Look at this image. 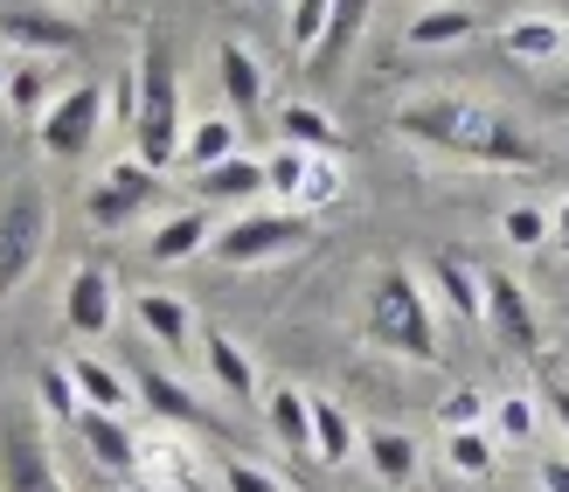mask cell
Returning <instances> with one entry per match:
<instances>
[{
  "mask_svg": "<svg viewBox=\"0 0 569 492\" xmlns=\"http://www.w3.org/2000/svg\"><path fill=\"white\" fill-rule=\"evenodd\" d=\"M396 132L431 147L445 160H466V167H500V173H521V167H542V147L507 119L493 104H472V98H410L396 111Z\"/></svg>",
  "mask_w": 569,
  "mask_h": 492,
  "instance_id": "cell-1",
  "label": "cell"
},
{
  "mask_svg": "<svg viewBox=\"0 0 569 492\" xmlns=\"http://www.w3.org/2000/svg\"><path fill=\"white\" fill-rule=\"evenodd\" d=\"M361 333L403 354L417 368H438L445 361V340H438V305H431V284H423L410 264H382L368 278V312H361Z\"/></svg>",
  "mask_w": 569,
  "mask_h": 492,
  "instance_id": "cell-2",
  "label": "cell"
},
{
  "mask_svg": "<svg viewBox=\"0 0 569 492\" xmlns=\"http://www.w3.org/2000/svg\"><path fill=\"white\" fill-rule=\"evenodd\" d=\"M139 111H132V153L153 173H167L181 160V63H174V36L167 28H147L139 36Z\"/></svg>",
  "mask_w": 569,
  "mask_h": 492,
  "instance_id": "cell-3",
  "label": "cell"
},
{
  "mask_svg": "<svg viewBox=\"0 0 569 492\" xmlns=\"http://www.w3.org/2000/svg\"><path fill=\"white\" fill-rule=\"evenodd\" d=\"M49 229H56V209H49V194L36 181H21L8 201H0V305L36 278L42 250H49Z\"/></svg>",
  "mask_w": 569,
  "mask_h": 492,
  "instance_id": "cell-4",
  "label": "cell"
},
{
  "mask_svg": "<svg viewBox=\"0 0 569 492\" xmlns=\"http://www.w3.org/2000/svg\"><path fill=\"white\" fill-rule=\"evenodd\" d=\"M312 243V215L299 209H243L237 222H222L216 237H209V257H222V264H278V257H292Z\"/></svg>",
  "mask_w": 569,
  "mask_h": 492,
  "instance_id": "cell-5",
  "label": "cell"
},
{
  "mask_svg": "<svg viewBox=\"0 0 569 492\" xmlns=\"http://www.w3.org/2000/svg\"><path fill=\"white\" fill-rule=\"evenodd\" d=\"M104 125H111V83L83 77V83H70V91L42 111L36 139H42V153H49V160H83V153L98 147V132H104Z\"/></svg>",
  "mask_w": 569,
  "mask_h": 492,
  "instance_id": "cell-6",
  "label": "cell"
},
{
  "mask_svg": "<svg viewBox=\"0 0 569 492\" xmlns=\"http://www.w3.org/2000/svg\"><path fill=\"white\" fill-rule=\"evenodd\" d=\"M153 194H160V173L139 160V153H126V160L104 167V181L91 194H83V215H91L98 229H132L139 215L153 209Z\"/></svg>",
  "mask_w": 569,
  "mask_h": 492,
  "instance_id": "cell-7",
  "label": "cell"
},
{
  "mask_svg": "<svg viewBox=\"0 0 569 492\" xmlns=\"http://www.w3.org/2000/svg\"><path fill=\"white\" fill-rule=\"evenodd\" d=\"M487 327L493 340L507 347V354H521V361H542V312H535L528 299V284L521 278H507V271H487Z\"/></svg>",
  "mask_w": 569,
  "mask_h": 492,
  "instance_id": "cell-8",
  "label": "cell"
},
{
  "mask_svg": "<svg viewBox=\"0 0 569 492\" xmlns=\"http://www.w3.org/2000/svg\"><path fill=\"white\" fill-rule=\"evenodd\" d=\"M0 492H70L49 444H42V430L21 423V416L0 423Z\"/></svg>",
  "mask_w": 569,
  "mask_h": 492,
  "instance_id": "cell-9",
  "label": "cell"
},
{
  "mask_svg": "<svg viewBox=\"0 0 569 492\" xmlns=\"http://www.w3.org/2000/svg\"><path fill=\"white\" fill-rule=\"evenodd\" d=\"M111 320H119V284H111L104 264H77L63 278V327L77 340H104Z\"/></svg>",
  "mask_w": 569,
  "mask_h": 492,
  "instance_id": "cell-10",
  "label": "cell"
},
{
  "mask_svg": "<svg viewBox=\"0 0 569 492\" xmlns=\"http://www.w3.org/2000/svg\"><path fill=\"white\" fill-rule=\"evenodd\" d=\"M77 444L91 451V465L98 472H111V479H139V458H147V444L132 438V423L126 416H104V410H83L77 416Z\"/></svg>",
  "mask_w": 569,
  "mask_h": 492,
  "instance_id": "cell-11",
  "label": "cell"
},
{
  "mask_svg": "<svg viewBox=\"0 0 569 492\" xmlns=\"http://www.w3.org/2000/svg\"><path fill=\"white\" fill-rule=\"evenodd\" d=\"M216 70H222V98H230V119H237V125H258V119H264V83H271L264 56L250 49V42H222V49H216Z\"/></svg>",
  "mask_w": 569,
  "mask_h": 492,
  "instance_id": "cell-12",
  "label": "cell"
},
{
  "mask_svg": "<svg viewBox=\"0 0 569 492\" xmlns=\"http://www.w3.org/2000/svg\"><path fill=\"white\" fill-rule=\"evenodd\" d=\"M431 292L445 299L451 320H466V327L487 320V271H479L466 250H438L431 257Z\"/></svg>",
  "mask_w": 569,
  "mask_h": 492,
  "instance_id": "cell-13",
  "label": "cell"
},
{
  "mask_svg": "<svg viewBox=\"0 0 569 492\" xmlns=\"http://www.w3.org/2000/svg\"><path fill=\"white\" fill-rule=\"evenodd\" d=\"M132 389H139V402H147L160 423H174V430H209V410H202V402H194V389H181L167 368L132 361Z\"/></svg>",
  "mask_w": 569,
  "mask_h": 492,
  "instance_id": "cell-14",
  "label": "cell"
},
{
  "mask_svg": "<svg viewBox=\"0 0 569 492\" xmlns=\"http://www.w3.org/2000/svg\"><path fill=\"white\" fill-rule=\"evenodd\" d=\"M0 42H14L21 56H63L83 42L77 14H49V8H21V14H0Z\"/></svg>",
  "mask_w": 569,
  "mask_h": 492,
  "instance_id": "cell-15",
  "label": "cell"
},
{
  "mask_svg": "<svg viewBox=\"0 0 569 492\" xmlns=\"http://www.w3.org/2000/svg\"><path fill=\"white\" fill-rule=\"evenodd\" d=\"M132 320L153 333V347H167V354H188L194 340H202V320L188 312V299L174 292H132Z\"/></svg>",
  "mask_w": 569,
  "mask_h": 492,
  "instance_id": "cell-16",
  "label": "cell"
},
{
  "mask_svg": "<svg viewBox=\"0 0 569 492\" xmlns=\"http://www.w3.org/2000/svg\"><path fill=\"white\" fill-rule=\"evenodd\" d=\"M258 194H271V181H264V160H250V153L194 173V201H237V215H243Z\"/></svg>",
  "mask_w": 569,
  "mask_h": 492,
  "instance_id": "cell-17",
  "label": "cell"
},
{
  "mask_svg": "<svg viewBox=\"0 0 569 492\" xmlns=\"http://www.w3.org/2000/svg\"><path fill=\"white\" fill-rule=\"evenodd\" d=\"M202 361H209L216 389L230 395V402H264V389H258V361L243 354L237 333H202Z\"/></svg>",
  "mask_w": 569,
  "mask_h": 492,
  "instance_id": "cell-18",
  "label": "cell"
},
{
  "mask_svg": "<svg viewBox=\"0 0 569 492\" xmlns=\"http://www.w3.org/2000/svg\"><path fill=\"white\" fill-rule=\"evenodd\" d=\"M479 36V14L466 0H438V8H417L403 21V42L410 49H451V42H472Z\"/></svg>",
  "mask_w": 569,
  "mask_h": 492,
  "instance_id": "cell-19",
  "label": "cell"
},
{
  "mask_svg": "<svg viewBox=\"0 0 569 492\" xmlns=\"http://www.w3.org/2000/svg\"><path fill=\"white\" fill-rule=\"evenodd\" d=\"M70 382H77V402L83 410H104V416H126L132 410V382L111 361H98V354H77L70 361Z\"/></svg>",
  "mask_w": 569,
  "mask_h": 492,
  "instance_id": "cell-20",
  "label": "cell"
},
{
  "mask_svg": "<svg viewBox=\"0 0 569 492\" xmlns=\"http://www.w3.org/2000/svg\"><path fill=\"white\" fill-rule=\"evenodd\" d=\"M361 458H368V472H376L382 485H410L417 479V438L410 430H389V423H376V430H361Z\"/></svg>",
  "mask_w": 569,
  "mask_h": 492,
  "instance_id": "cell-21",
  "label": "cell"
},
{
  "mask_svg": "<svg viewBox=\"0 0 569 492\" xmlns=\"http://www.w3.org/2000/svg\"><path fill=\"white\" fill-rule=\"evenodd\" d=\"M209 237H216L209 215L202 209H181V215H167L153 237H147V257H153V264H188V257L209 250Z\"/></svg>",
  "mask_w": 569,
  "mask_h": 492,
  "instance_id": "cell-22",
  "label": "cell"
},
{
  "mask_svg": "<svg viewBox=\"0 0 569 492\" xmlns=\"http://www.w3.org/2000/svg\"><path fill=\"white\" fill-rule=\"evenodd\" d=\"M264 423H271V438L292 451V458H312V395H299V389H264Z\"/></svg>",
  "mask_w": 569,
  "mask_h": 492,
  "instance_id": "cell-23",
  "label": "cell"
},
{
  "mask_svg": "<svg viewBox=\"0 0 569 492\" xmlns=\"http://www.w3.org/2000/svg\"><path fill=\"white\" fill-rule=\"evenodd\" d=\"M500 49L515 56V63H556V56H569V28L549 21V14H521V21H507Z\"/></svg>",
  "mask_w": 569,
  "mask_h": 492,
  "instance_id": "cell-24",
  "label": "cell"
},
{
  "mask_svg": "<svg viewBox=\"0 0 569 492\" xmlns=\"http://www.w3.org/2000/svg\"><path fill=\"white\" fill-rule=\"evenodd\" d=\"M278 139H284V147H299V153H340V125L327 119L320 104H306V98L278 104Z\"/></svg>",
  "mask_w": 569,
  "mask_h": 492,
  "instance_id": "cell-25",
  "label": "cell"
},
{
  "mask_svg": "<svg viewBox=\"0 0 569 492\" xmlns=\"http://www.w3.org/2000/svg\"><path fill=\"white\" fill-rule=\"evenodd\" d=\"M355 416L340 410V402H327V395H312V458L320 465H355Z\"/></svg>",
  "mask_w": 569,
  "mask_h": 492,
  "instance_id": "cell-26",
  "label": "cell"
},
{
  "mask_svg": "<svg viewBox=\"0 0 569 492\" xmlns=\"http://www.w3.org/2000/svg\"><path fill=\"white\" fill-rule=\"evenodd\" d=\"M243 153V125L230 119V111H216V119H202L188 139H181V160L202 173V167H222V160H237Z\"/></svg>",
  "mask_w": 569,
  "mask_h": 492,
  "instance_id": "cell-27",
  "label": "cell"
},
{
  "mask_svg": "<svg viewBox=\"0 0 569 492\" xmlns=\"http://www.w3.org/2000/svg\"><path fill=\"white\" fill-rule=\"evenodd\" d=\"M0 98H8L14 119H42V111L56 104V98H49V56H21V63H8Z\"/></svg>",
  "mask_w": 569,
  "mask_h": 492,
  "instance_id": "cell-28",
  "label": "cell"
},
{
  "mask_svg": "<svg viewBox=\"0 0 569 492\" xmlns=\"http://www.w3.org/2000/svg\"><path fill=\"white\" fill-rule=\"evenodd\" d=\"M340 194H348V167H340V153H312V160H306V181H299V194H292V209L312 215V209H333Z\"/></svg>",
  "mask_w": 569,
  "mask_h": 492,
  "instance_id": "cell-29",
  "label": "cell"
},
{
  "mask_svg": "<svg viewBox=\"0 0 569 492\" xmlns=\"http://www.w3.org/2000/svg\"><path fill=\"white\" fill-rule=\"evenodd\" d=\"M361 28H368V0H333V21H327V42H320V56H312V70L333 77V63L355 49Z\"/></svg>",
  "mask_w": 569,
  "mask_h": 492,
  "instance_id": "cell-30",
  "label": "cell"
},
{
  "mask_svg": "<svg viewBox=\"0 0 569 492\" xmlns=\"http://www.w3.org/2000/svg\"><path fill=\"white\" fill-rule=\"evenodd\" d=\"M445 465L459 479H487L493 472V438L487 430H445Z\"/></svg>",
  "mask_w": 569,
  "mask_h": 492,
  "instance_id": "cell-31",
  "label": "cell"
},
{
  "mask_svg": "<svg viewBox=\"0 0 569 492\" xmlns=\"http://www.w3.org/2000/svg\"><path fill=\"white\" fill-rule=\"evenodd\" d=\"M327 21H333V0H292V14H284V42L306 49V56H320Z\"/></svg>",
  "mask_w": 569,
  "mask_h": 492,
  "instance_id": "cell-32",
  "label": "cell"
},
{
  "mask_svg": "<svg viewBox=\"0 0 569 492\" xmlns=\"http://www.w3.org/2000/svg\"><path fill=\"white\" fill-rule=\"evenodd\" d=\"M36 402H42V416L49 423H70L83 416V402H77V382H70V368H42V382H36Z\"/></svg>",
  "mask_w": 569,
  "mask_h": 492,
  "instance_id": "cell-33",
  "label": "cell"
},
{
  "mask_svg": "<svg viewBox=\"0 0 569 492\" xmlns=\"http://www.w3.org/2000/svg\"><path fill=\"white\" fill-rule=\"evenodd\" d=\"M500 237L515 243V250H535V243H549V237H556V215H549V209H535V201H515V209L500 215Z\"/></svg>",
  "mask_w": 569,
  "mask_h": 492,
  "instance_id": "cell-34",
  "label": "cell"
},
{
  "mask_svg": "<svg viewBox=\"0 0 569 492\" xmlns=\"http://www.w3.org/2000/svg\"><path fill=\"white\" fill-rule=\"evenodd\" d=\"M139 472H160V479H174V485H181V479L194 485V479H202V458H194L188 444H174V438H160V444H147Z\"/></svg>",
  "mask_w": 569,
  "mask_h": 492,
  "instance_id": "cell-35",
  "label": "cell"
},
{
  "mask_svg": "<svg viewBox=\"0 0 569 492\" xmlns=\"http://www.w3.org/2000/svg\"><path fill=\"white\" fill-rule=\"evenodd\" d=\"M493 423H500V438L528 444V438H535V423H542V402L515 389V395H500V402H493Z\"/></svg>",
  "mask_w": 569,
  "mask_h": 492,
  "instance_id": "cell-36",
  "label": "cell"
},
{
  "mask_svg": "<svg viewBox=\"0 0 569 492\" xmlns=\"http://www.w3.org/2000/svg\"><path fill=\"white\" fill-rule=\"evenodd\" d=\"M216 479H222V492H284L278 472L250 465V458H216Z\"/></svg>",
  "mask_w": 569,
  "mask_h": 492,
  "instance_id": "cell-37",
  "label": "cell"
},
{
  "mask_svg": "<svg viewBox=\"0 0 569 492\" xmlns=\"http://www.w3.org/2000/svg\"><path fill=\"white\" fill-rule=\"evenodd\" d=\"M438 423H445V430H479V423H487V395H479L472 382L451 389V395L438 402Z\"/></svg>",
  "mask_w": 569,
  "mask_h": 492,
  "instance_id": "cell-38",
  "label": "cell"
},
{
  "mask_svg": "<svg viewBox=\"0 0 569 492\" xmlns=\"http://www.w3.org/2000/svg\"><path fill=\"white\" fill-rule=\"evenodd\" d=\"M306 160H312V153H299V147H278V153L264 160V181H271V194H284V201H292V194H299V181H306Z\"/></svg>",
  "mask_w": 569,
  "mask_h": 492,
  "instance_id": "cell-39",
  "label": "cell"
},
{
  "mask_svg": "<svg viewBox=\"0 0 569 492\" xmlns=\"http://www.w3.org/2000/svg\"><path fill=\"white\" fill-rule=\"evenodd\" d=\"M535 402H542V410L556 416V430L569 438V374H549V382H542V395H535Z\"/></svg>",
  "mask_w": 569,
  "mask_h": 492,
  "instance_id": "cell-40",
  "label": "cell"
},
{
  "mask_svg": "<svg viewBox=\"0 0 569 492\" xmlns=\"http://www.w3.org/2000/svg\"><path fill=\"white\" fill-rule=\"evenodd\" d=\"M535 485H542V492H569V458H535Z\"/></svg>",
  "mask_w": 569,
  "mask_h": 492,
  "instance_id": "cell-41",
  "label": "cell"
},
{
  "mask_svg": "<svg viewBox=\"0 0 569 492\" xmlns=\"http://www.w3.org/2000/svg\"><path fill=\"white\" fill-rule=\"evenodd\" d=\"M549 243H562V250H569V201L556 209V237H549Z\"/></svg>",
  "mask_w": 569,
  "mask_h": 492,
  "instance_id": "cell-42",
  "label": "cell"
},
{
  "mask_svg": "<svg viewBox=\"0 0 569 492\" xmlns=\"http://www.w3.org/2000/svg\"><path fill=\"white\" fill-rule=\"evenodd\" d=\"M119 492H153V485H147V479H126V485H119Z\"/></svg>",
  "mask_w": 569,
  "mask_h": 492,
  "instance_id": "cell-43",
  "label": "cell"
},
{
  "mask_svg": "<svg viewBox=\"0 0 569 492\" xmlns=\"http://www.w3.org/2000/svg\"><path fill=\"white\" fill-rule=\"evenodd\" d=\"M83 8H111V0H83Z\"/></svg>",
  "mask_w": 569,
  "mask_h": 492,
  "instance_id": "cell-44",
  "label": "cell"
},
{
  "mask_svg": "<svg viewBox=\"0 0 569 492\" xmlns=\"http://www.w3.org/2000/svg\"><path fill=\"white\" fill-rule=\"evenodd\" d=\"M0 83H8V63H0Z\"/></svg>",
  "mask_w": 569,
  "mask_h": 492,
  "instance_id": "cell-45",
  "label": "cell"
}]
</instances>
